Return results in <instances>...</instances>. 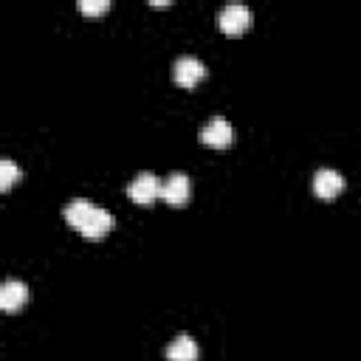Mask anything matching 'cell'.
Returning <instances> with one entry per match:
<instances>
[{"instance_id":"obj_12","label":"cell","mask_w":361,"mask_h":361,"mask_svg":"<svg viewBox=\"0 0 361 361\" xmlns=\"http://www.w3.org/2000/svg\"><path fill=\"white\" fill-rule=\"evenodd\" d=\"M79 8H82L85 14H102V11L110 8V3H107V0H79Z\"/></svg>"},{"instance_id":"obj_8","label":"cell","mask_w":361,"mask_h":361,"mask_svg":"<svg viewBox=\"0 0 361 361\" xmlns=\"http://www.w3.org/2000/svg\"><path fill=\"white\" fill-rule=\"evenodd\" d=\"M28 299V285L20 282V279H8L0 285V307L3 310H17L23 307Z\"/></svg>"},{"instance_id":"obj_10","label":"cell","mask_w":361,"mask_h":361,"mask_svg":"<svg viewBox=\"0 0 361 361\" xmlns=\"http://www.w3.org/2000/svg\"><path fill=\"white\" fill-rule=\"evenodd\" d=\"M93 212V203L87 200V197H73V200H68L65 203V209H62V217L68 220V226H73L76 231H79V226L87 220V214Z\"/></svg>"},{"instance_id":"obj_11","label":"cell","mask_w":361,"mask_h":361,"mask_svg":"<svg viewBox=\"0 0 361 361\" xmlns=\"http://www.w3.org/2000/svg\"><path fill=\"white\" fill-rule=\"evenodd\" d=\"M17 175H20L17 164H14L11 158H3V161H0V189H8V186L17 180Z\"/></svg>"},{"instance_id":"obj_3","label":"cell","mask_w":361,"mask_h":361,"mask_svg":"<svg viewBox=\"0 0 361 361\" xmlns=\"http://www.w3.org/2000/svg\"><path fill=\"white\" fill-rule=\"evenodd\" d=\"M127 195L141 203V206H149L158 195H161V180L152 175V172H138L130 183H127Z\"/></svg>"},{"instance_id":"obj_6","label":"cell","mask_w":361,"mask_h":361,"mask_svg":"<svg viewBox=\"0 0 361 361\" xmlns=\"http://www.w3.org/2000/svg\"><path fill=\"white\" fill-rule=\"evenodd\" d=\"M341 189H344L341 172H336V169H330V166L316 169V175H313V192H316L319 197H336Z\"/></svg>"},{"instance_id":"obj_5","label":"cell","mask_w":361,"mask_h":361,"mask_svg":"<svg viewBox=\"0 0 361 361\" xmlns=\"http://www.w3.org/2000/svg\"><path fill=\"white\" fill-rule=\"evenodd\" d=\"M189 192H192V183L183 172H172L161 180V197L169 203V206H183L189 200Z\"/></svg>"},{"instance_id":"obj_2","label":"cell","mask_w":361,"mask_h":361,"mask_svg":"<svg viewBox=\"0 0 361 361\" xmlns=\"http://www.w3.org/2000/svg\"><path fill=\"white\" fill-rule=\"evenodd\" d=\"M206 76V65L192 56V54H183L172 62V79L180 85V87H195L200 79Z\"/></svg>"},{"instance_id":"obj_9","label":"cell","mask_w":361,"mask_h":361,"mask_svg":"<svg viewBox=\"0 0 361 361\" xmlns=\"http://www.w3.org/2000/svg\"><path fill=\"white\" fill-rule=\"evenodd\" d=\"M166 358L169 361H197V344L192 336L180 333L166 344Z\"/></svg>"},{"instance_id":"obj_1","label":"cell","mask_w":361,"mask_h":361,"mask_svg":"<svg viewBox=\"0 0 361 361\" xmlns=\"http://www.w3.org/2000/svg\"><path fill=\"white\" fill-rule=\"evenodd\" d=\"M251 20H254V14H251V8L243 6V3H226V6L217 11V25H220L226 34H240V31H245V28L251 25Z\"/></svg>"},{"instance_id":"obj_7","label":"cell","mask_w":361,"mask_h":361,"mask_svg":"<svg viewBox=\"0 0 361 361\" xmlns=\"http://www.w3.org/2000/svg\"><path fill=\"white\" fill-rule=\"evenodd\" d=\"M110 228H113V214H110L107 209H102V206H93V212L87 214V220L79 226V231H82L85 237H90V240L104 237Z\"/></svg>"},{"instance_id":"obj_4","label":"cell","mask_w":361,"mask_h":361,"mask_svg":"<svg viewBox=\"0 0 361 361\" xmlns=\"http://www.w3.org/2000/svg\"><path fill=\"white\" fill-rule=\"evenodd\" d=\"M200 141L209 144V147H228V144L234 141V127H231V121H226L223 116L209 118V121L200 127Z\"/></svg>"}]
</instances>
